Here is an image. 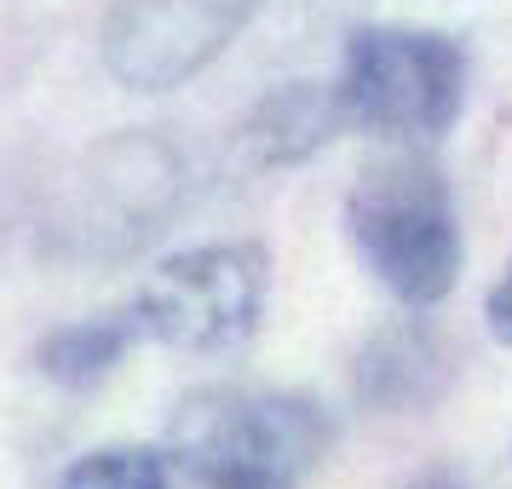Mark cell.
I'll return each instance as SVG.
<instances>
[{
	"mask_svg": "<svg viewBox=\"0 0 512 489\" xmlns=\"http://www.w3.org/2000/svg\"><path fill=\"white\" fill-rule=\"evenodd\" d=\"M334 420L300 392L213 386L173 415V461L196 489H300L328 455Z\"/></svg>",
	"mask_w": 512,
	"mask_h": 489,
	"instance_id": "6da1fadb",
	"label": "cell"
},
{
	"mask_svg": "<svg viewBox=\"0 0 512 489\" xmlns=\"http://www.w3.org/2000/svg\"><path fill=\"white\" fill-rule=\"evenodd\" d=\"M346 236L374 282L403 305H438L461 277V225L443 173L403 150L357 173L346 196Z\"/></svg>",
	"mask_w": 512,
	"mask_h": 489,
	"instance_id": "7a4b0ae2",
	"label": "cell"
},
{
	"mask_svg": "<svg viewBox=\"0 0 512 489\" xmlns=\"http://www.w3.org/2000/svg\"><path fill=\"white\" fill-rule=\"evenodd\" d=\"M340 98L351 127L374 139H443L466 104V52L443 29L369 24L346 41Z\"/></svg>",
	"mask_w": 512,
	"mask_h": 489,
	"instance_id": "3957f363",
	"label": "cell"
},
{
	"mask_svg": "<svg viewBox=\"0 0 512 489\" xmlns=\"http://www.w3.org/2000/svg\"><path fill=\"white\" fill-rule=\"evenodd\" d=\"M265 311V254L254 242H213L173 254L144 277L133 317L144 340L173 351H231Z\"/></svg>",
	"mask_w": 512,
	"mask_h": 489,
	"instance_id": "277c9868",
	"label": "cell"
},
{
	"mask_svg": "<svg viewBox=\"0 0 512 489\" xmlns=\"http://www.w3.org/2000/svg\"><path fill=\"white\" fill-rule=\"evenodd\" d=\"M254 12L259 0H116L98 52L121 87L167 93L208 70Z\"/></svg>",
	"mask_w": 512,
	"mask_h": 489,
	"instance_id": "5b68a950",
	"label": "cell"
},
{
	"mask_svg": "<svg viewBox=\"0 0 512 489\" xmlns=\"http://www.w3.org/2000/svg\"><path fill=\"white\" fill-rule=\"evenodd\" d=\"M179 190V162L156 139H116L93 150L87 173L75 179V202L64 231L81 254H127L162 225Z\"/></svg>",
	"mask_w": 512,
	"mask_h": 489,
	"instance_id": "8992f818",
	"label": "cell"
},
{
	"mask_svg": "<svg viewBox=\"0 0 512 489\" xmlns=\"http://www.w3.org/2000/svg\"><path fill=\"white\" fill-rule=\"evenodd\" d=\"M455 380V357L438 340V328L426 323H392L380 328L369 346L357 351V369H351V386L363 403L386 409V415H415V409H432Z\"/></svg>",
	"mask_w": 512,
	"mask_h": 489,
	"instance_id": "52a82bcc",
	"label": "cell"
},
{
	"mask_svg": "<svg viewBox=\"0 0 512 489\" xmlns=\"http://www.w3.org/2000/svg\"><path fill=\"white\" fill-rule=\"evenodd\" d=\"M340 127H351L340 81H334V87H323V81H288V87H277V93L248 116L242 144L254 150V162L288 167V162L317 156Z\"/></svg>",
	"mask_w": 512,
	"mask_h": 489,
	"instance_id": "ba28073f",
	"label": "cell"
},
{
	"mask_svg": "<svg viewBox=\"0 0 512 489\" xmlns=\"http://www.w3.org/2000/svg\"><path fill=\"white\" fill-rule=\"evenodd\" d=\"M139 340V317L133 311H110V317H87V323H64L52 328L47 340L35 346V369L47 374L52 386H98L104 374L116 369L127 346Z\"/></svg>",
	"mask_w": 512,
	"mask_h": 489,
	"instance_id": "9c48e42d",
	"label": "cell"
},
{
	"mask_svg": "<svg viewBox=\"0 0 512 489\" xmlns=\"http://www.w3.org/2000/svg\"><path fill=\"white\" fill-rule=\"evenodd\" d=\"M58 489H173L162 449H93L58 478Z\"/></svg>",
	"mask_w": 512,
	"mask_h": 489,
	"instance_id": "30bf717a",
	"label": "cell"
},
{
	"mask_svg": "<svg viewBox=\"0 0 512 489\" xmlns=\"http://www.w3.org/2000/svg\"><path fill=\"white\" fill-rule=\"evenodd\" d=\"M484 323H489V334H495L501 346H512V259H507V271L495 277V288H489Z\"/></svg>",
	"mask_w": 512,
	"mask_h": 489,
	"instance_id": "8fae6325",
	"label": "cell"
}]
</instances>
